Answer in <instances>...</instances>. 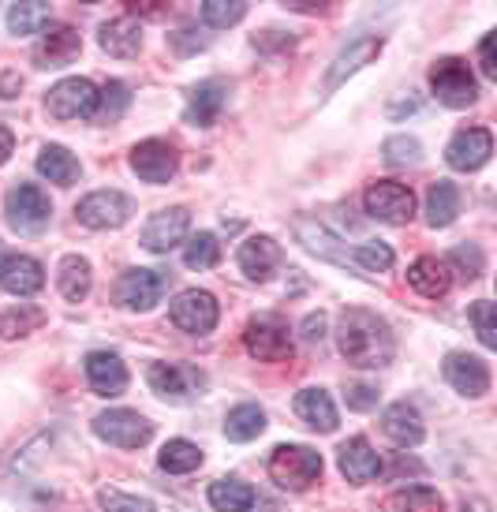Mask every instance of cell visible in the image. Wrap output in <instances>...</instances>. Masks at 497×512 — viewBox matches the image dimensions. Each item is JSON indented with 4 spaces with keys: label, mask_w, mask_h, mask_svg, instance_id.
<instances>
[{
    "label": "cell",
    "mask_w": 497,
    "mask_h": 512,
    "mask_svg": "<svg viewBox=\"0 0 497 512\" xmlns=\"http://www.w3.org/2000/svg\"><path fill=\"white\" fill-rule=\"evenodd\" d=\"M4 206H8L12 228H19V232H42L49 225V217H53V202H49V195L38 184L12 187Z\"/></svg>",
    "instance_id": "cell-9"
},
{
    "label": "cell",
    "mask_w": 497,
    "mask_h": 512,
    "mask_svg": "<svg viewBox=\"0 0 497 512\" xmlns=\"http://www.w3.org/2000/svg\"><path fill=\"white\" fill-rule=\"evenodd\" d=\"M303 337H307V341H322V337H326V314H311V318L303 322Z\"/></svg>",
    "instance_id": "cell-47"
},
{
    "label": "cell",
    "mask_w": 497,
    "mask_h": 512,
    "mask_svg": "<svg viewBox=\"0 0 497 512\" xmlns=\"http://www.w3.org/2000/svg\"><path fill=\"white\" fill-rule=\"evenodd\" d=\"M270 479L281 490H307L322 479V453L311 445H277L270 453Z\"/></svg>",
    "instance_id": "cell-2"
},
{
    "label": "cell",
    "mask_w": 497,
    "mask_h": 512,
    "mask_svg": "<svg viewBox=\"0 0 497 512\" xmlns=\"http://www.w3.org/2000/svg\"><path fill=\"white\" fill-rule=\"evenodd\" d=\"M389 509H400V512H441L445 509V501L434 486H404L397 490L393 498H389Z\"/></svg>",
    "instance_id": "cell-37"
},
{
    "label": "cell",
    "mask_w": 497,
    "mask_h": 512,
    "mask_svg": "<svg viewBox=\"0 0 497 512\" xmlns=\"http://www.w3.org/2000/svg\"><path fill=\"white\" fill-rule=\"evenodd\" d=\"M131 105V94L128 86L120 83V79H109V83L98 90V105H94V120H101V124H113V120H120V116L128 113Z\"/></svg>",
    "instance_id": "cell-36"
},
{
    "label": "cell",
    "mask_w": 497,
    "mask_h": 512,
    "mask_svg": "<svg viewBox=\"0 0 497 512\" xmlns=\"http://www.w3.org/2000/svg\"><path fill=\"white\" fill-rule=\"evenodd\" d=\"M86 382L98 397H120L128 389V367L113 352H90L86 356Z\"/></svg>",
    "instance_id": "cell-20"
},
{
    "label": "cell",
    "mask_w": 497,
    "mask_h": 512,
    "mask_svg": "<svg viewBox=\"0 0 497 512\" xmlns=\"http://www.w3.org/2000/svg\"><path fill=\"white\" fill-rule=\"evenodd\" d=\"M363 206H367L370 217H378L385 225H408L415 214V195L412 187L397 184V180H378V184L367 187Z\"/></svg>",
    "instance_id": "cell-7"
},
{
    "label": "cell",
    "mask_w": 497,
    "mask_h": 512,
    "mask_svg": "<svg viewBox=\"0 0 497 512\" xmlns=\"http://www.w3.org/2000/svg\"><path fill=\"white\" fill-rule=\"evenodd\" d=\"M344 400H348V408H352V412H370V408H378V389H374V385H367V382L348 385Z\"/></svg>",
    "instance_id": "cell-45"
},
{
    "label": "cell",
    "mask_w": 497,
    "mask_h": 512,
    "mask_svg": "<svg viewBox=\"0 0 497 512\" xmlns=\"http://www.w3.org/2000/svg\"><path fill=\"white\" fill-rule=\"evenodd\" d=\"M38 172H42L49 184H75L79 176H83V165H79V157L71 154L68 146H42V154H38Z\"/></svg>",
    "instance_id": "cell-29"
},
{
    "label": "cell",
    "mask_w": 497,
    "mask_h": 512,
    "mask_svg": "<svg viewBox=\"0 0 497 512\" xmlns=\"http://www.w3.org/2000/svg\"><path fill=\"white\" fill-rule=\"evenodd\" d=\"M12 150H15V135L8 128H0V165L12 157Z\"/></svg>",
    "instance_id": "cell-50"
},
{
    "label": "cell",
    "mask_w": 497,
    "mask_h": 512,
    "mask_svg": "<svg viewBox=\"0 0 497 512\" xmlns=\"http://www.w3.org/2000/svg\"><path fill=\"white\" fill-rule=\"evenodd\" d=\"M445 382L453 385L460 397H471L479 400L490 393V370L479 356H468V352H453V356H445Z\"/></svg>",
    "instance_id": "cell-15"
},
{
    "label": "cell",
    "mask_w": 497,
    "mask_h": 512,
    "mask_svg": "<svg viewBox=\"0 0 497 512\" xmlns=\"http://www.w3.org/2000/svg\"><path fill=\"white\" fill-rule=\"evenodd\" d=\"M382 49H385L382 38H359V42H352L348 49H341V53H337V60H333V68H329L326 86H322V90H326V94H333V90H337L348 75H355L363 64H370V60L378 57Z\"/></svg>",
    "instance_id": "cell-26"
},
{
    "label": "cell",
    "mask_w": 497,
    "mask_h": 512,
    "mask_svg": "<svg viewBox=\"0 0 497 512\" xmlns=\"http://www.w3.org/2000/svg\"><path fill=\"white\" fill-rule=\"evenodd\" d=\"M57 285H60V296L71 299V303H83L90 296V285H94V273H90V262L83 255H68L60 262V273H57Z\"/></svg>",
    "instance_id": "cell-31"
},
{
    "label": "cell",
    "mask_w": 497,
    "mask_h": 512,
    "mask_svg": "<svg viewBox=\"0 0 497 512\" xmlns=\"http://www.w3.org/2000/svg\"><path fill=\"white\" fill-rule=\"evenodd\" d=\"M255 490L240 479H217L210 486V505L217 512H251L255 509Z\"/></svg>",
    "instance_id": "cell-32"
},
{
    "label": "cell",
    "mask_w": 497,
    "mask_h": 512,
    "mask_svg": "<svg viewBox=\"0 0 497 512\" xmlns=\"http://www.w3.org/2000/svg\"><path fill=\"white\" fill-rule=\"evenodd\" d=\"M471 326H475V333H479V341H483V348H497V318H494V303L490 299H479V303H471Z\"/></svg>",
    "instance_id": "cell-42"
},
{
    "label": "cell",
    "mask_w": 497,
    "mask_h": 512,
    "mask_svg": "<svg viewBox=\"0 0 497 512\" xmlns=\"http://www.w3.org/2000/svg\"><path fill=\"white\" fill-rule=\"evenodd\" d=\"M430 90H434V98H438L441 105H449V109H468V105H475V98H479L475 75H471V68L464 60H456V57H445L430 68Z\"/></svg>",
    "instance_id": "cell-3"
},
{
    "label": "cell",
    "mask_w": 497,
    "mask_h": 512,
    "mask_svg": "<svg viewBox=\"0 0 497 512\" xmlns=\"http://www.w3.org/2000/svg\"><path fill=\"white\" fill-rule=\"evenodd\" d=\"M236 262H240L243 277H251V281H270L273 273L281 270L284 251L277 247V240H270V236H251V240L240 247Z\"/></svg>",
    "instance_id": "cell-19"
},
{
    "label": "cell",
    "mask_w": 497,
    "mask_h": 512,
    "mask_svg": "<svg viewBox=\"0 0 497 512\" xmlns=\"http://www.w3.org/2000/svg\"><path fill=\"white\" fill-rule=\"evenodd\" d=\"M479 60H483V75L486 79H497V60H494V34H486L479 42Z\"/></svg>",
    "instance_id": "cell-46"
},
{
    "label": "cell",
    "mask_w": 497,
    "mask_h": 512,
    "mask_svg": "<svg viewBox=\"0 0 497 512\" xmlns=\"http://www.w3.org/2000/svg\"><path fill=\"white\" fill-rule=\"evenodd\" d=\"M243 344L262 363H281L292 356V333L281 314H255L243 329Z\"/></svg>",
    "instance_id": "cell-4"
},
{
    "label": "cell",
    "mask_w": 497,
    "mask_h": 512,
    "mask_svg": "<svg viewBox=\"0 0 497 512\" xmlns=\"http://www.w3.org/2000/svg\"><path fill=\"white\" fill-rule=\"evenodd\" d=\"M460 214V187L449 180H438L426 191V225L430 228H449Z\"/></svg>",
    "instance_id": "cell-30"
},
{
    "label": "cell",
    "mask_w": 497,
    "mask_h": 512,
    "mask_svg": "<svg viewBox=\"0 0 497 512\" xmlns=\"http://www.w3.org/2000/svg\"><path fill=\"white\" fill-rule=\"evenodd\" d=\"M45 285V270L38 258L30 255H8L0 262V288L12 296H34Z\"/></svg>",
    "instance_id": "cell-23"
},
{
    "label": "cell",
    "mask_w": 497,
    "mask_h": 512,
    "mask_svg": "<svg viewBox=\"0 0 497 512\" xmlns=\"http://www.w3.org/2000/svg\"><path fill=\"white\" fill-rule=\"evenodd\" d=\"M19 94V75H0V98H15Z\"/></svg>",
    "instance_id": "cell-49"
},
{
    "label": "cell",
    "mask_w": 497,
    "mask_h": 512,
    "mask_svg": "<svg viewBox=\"0 0 497 512\" xmlns=\"http://www.w3.org/2000/svg\"><path fill=\"white\" fill-rule=\"evenodd\" d=\"M49 19H53V12L42 0H27V4H12L8 8V30L12 34H38V30L49 27Z\"/></svg>",
    "instance_id": "cell-35"
},
{
    "label": "cell",
    "mask_w": 497,
    "mask_h": 512,
    "mask_svg": "<svg viewBox=\"0 0 497 512\" xmlns=\"http://www.w3.org/2000/svg\"><path fill=\"white\" fill-rule=\"evenodd\" d=\"M187 228H191V214L184 206H172V210H157L146 225H142V247L154 251V255H169L172 247H180L187 240Z\"/></svg>",
    "instance_id": "cell-12"
},
{
    "label": "cell",
    "mask_w": 497,
    "mask_h": 512,
    "mask_svg": "<svg viewBox=\"0 0 497 512\" xmlns=\"http://www.w3.org/2000/svg\"><path fill=\"white\" fill-rule=\"evenodd\" d=\"M75 214L86 228H120L128 225V217L135 214V202L124 195V191H90Z\"/></svg>",
    "instance_id": "cell-11"
},
{
    "label": "cell",
    "mask_w": 497,
    "mask_h": 512,
    "mask_svg": "<svg viewBox=\"0 0 497 512\" xmlns=\"http://www.w3.org/2000/svg\"><path fill=\"white\" fill-rule=\"evenodd\" d=\"M94 434L109 445H120V449H142L146 441L154 438V423H146L139 412L131 408H109L94 419Z\"/></svg>",
    "instance_id": "cell-6"
},
{
    "label": "cell",
    "mask_w": 497,
    "mask_h": 512,
    "mask_svg": "<svg viewBox=\"0 0 497 512\" xmlns=\"http://www.w3.org/2000/svg\"><path fill=\"white\" fill-rule=\"evenodd\" d=\"M83 53V38H79V30L75 27H49L38 38L34 45V60H38V68H68L71 60Z\"/></svg>",
    "instance_id": "cell-17"
},
{
    "label": "cell",
    "mask_w": 497,
    "mask_h": 512,
    "mask_svg": "<svg viewBox=\"0 0 497 512\" xmlns=\"http://www.w3.org/2000/svg\"><path fill=\"white\" fill-rule=\"evenodd\" d=\"M243 15H247V4H243V0H206V4H202V19L217 30L236 27Z\"/></svg>",
    "instance_id": "cell-40"
},
{
    "label": "cell",
    "mask_w": 497,
    "mask_h": 512,
    "mask_svg": "<svg viewBox=\"0 0 497 512\" xmlns=\"http://www.w3.org/2000/svg\"><path fill=\"white\" fill-rule=\"evenodd\" d=\"M157 464L169 471V475H187V471L202 468V449L195 441L172 438V441H165V449L157 453Z\"/></svg>",
    "instance_id": "cell-34"
},
{
    "label": "cell",
    "mask_w": 497,
    "mask_h": 512,
    "mask_svg": "<svg viewBox=\"0 0 497 512\" xmlns=\"http://www.w3.org/2000/svg\"><path fill=\"white\" fill-rule=\"evenodd\" d=\"M408 285L426 299H441L449 288H453V270L445 266V258L423 255L408 266Z\"/></svg>",
    "instance_id": "cell-27"
},
{
    "label": "cell",
    "mask_w": 497,
    "mask_h": 512,
    "mask_svg": "<svg viewBox=\"0 0 497 512\" xmlns=\"http://www.w3.org/2000/svg\"><path fill=\"white\" fill-rule=\"evenodd\" d=\"M176 150L169 143H161V139H146L131 150V169L139 180L146 184H169L172 176H176Z\"/></svg>",
    "instance_id": "cell-16"
},
{
    "label": "cell",
    "mask_w": 497,
    "mask_h": 512,
    "mask_svg": "<svg viewBox=\"0 0 497 512\" xmlns=\"http://www.w3.org/2000/svg\"><path fill=\"white\" fill-rule=\"evenodd\" d=\"M352 262L355 266H363V270H370V273H385V270H393V247L389 243H382V240H367V243H359L352 251Z\"/></svg>",
    "instance_id": "cell-39"
},
{
    "label": "cell",
    "mask_w": 497,
    "mask_h": 512,
    "mask_svg": "<svg viewBox=\"0 0 497 512\" xmlns=\"http://www.w3.org/2000/svg\"><path fill=\"white\" fill-rule=\"evenodd\" d=\"M184 262L187 270H210V266H217L221 262V243H217V236L213 232L191 236L184 247Z\"/></svg>",
    "instance_id": "cell-38"
},
{
    "label": "cell",
    "mask_w": 497,
    "mask_h": 512,
    "mask_svg": "<svg viewBox=\"0 0 497 512\" xmlns=\"http://www.w3.org/2000/svg\"><path fill=\"white\" fill-rule=\"evenodd\" d=\"M169 292V277L157 270H128L116 281V303L128 311H154Z\"/></svg>",
    "instance_id": "cell-10"
},
{
    "label": "cell",
    "mask_w": 497,
    "mask_h": 512,
    "mask_svg": "<svg viewBox=\"0 0 497 512\" xmlns=\"http://www.w3.org/2000/svg\"><path fill=\"white\" fill-rule=\"evenodd\" d=\"M98 45L116 60H131L139 57L142 49V27L131 19V15H116L109 23H101L98 30Z\"/></svg>",
    "instance_id": "cell-24"
},
{
    "label": "cell",
    "mask_w": 497,
    "mask_h": 512,
    "mask_svg": "<svg viewBox=\"0 0 497 512\" xmlns=\"http://www.w3.org/2000/svg\"><path fill=\"white\" fill-rule=\"evenodd\" d=\"M146 382L157 397L172 400V404H184L202 389V374L195 367H184V363H154L146 370Z\"/></svg>",
    "instance_id": "cell-13"
},
{
    "label": "cell",
    "mask_w": 497,
    "mask_h": 512,
    "mask_svg": "<svg viewBox=\"0 0 497 512\" xmlns=\"http://www.w3.org/2000/svg\"><path fill=\"white\" fill-rule=\"evenodd\" d=\"M337 348L341 356L359 370H378L393 363L397 341L385 326V318H378L367 307H348L337 318Z\"/></svg>",
    "instance_id": "cell-1"
},
{
    "label": "cell",
    "mask_w": 497,
    "mask_h": 512,
    "mask_svg": "<svg viewBox=\"0 0 497 512\" xmlns=\"http://www.w3.org/2000/svg\"><path fill=\"white\" fill-rule=\"evenodd\" d=\"M98 105V86L75 75V79H60L49 94H45V109L53 120H79V116H94Z\"/></svg>",
    "instance_id": "cell-8"
},
{
    "label": "cell",
    "mask_w": 497,
    "mask_h": 512,
    "mask_svg": "<svg viewBox=\"0 0 497 512\" xmlns=\"http://www.w3.org/2000/svg\"><path fill=\"white\" fill-rule=\"evenodd\" d=\"M494 154V135L486 128H464L453 135V143L445 146V161L453 165L456 172H475L483 169Z\"/></svg>",
    "instance_id": "cell-14"
},
{
    "label": "cell",
    "mask_w": 497,
    "mask_h": 512,
    "mask_svg": "<svg viewBox=\"0 0 497 512\" xmlns=\"http://www.w3.org/2000/svg\"><path fill=\"white\" fill-rule=\"evenodd\" d=\"M382 150L389 165H419L423 161V146L412 135H393V139H385Z\"/></svg>",
    "instance_id": "cell-41"
},
{
    "label": "cell",
    "mask_w": 497,
    "mask_h": 512,
    "mask_svg": "<svg viewBox=\"0 0 497 512\" xmlns=\"http://www.w3.org/2000/svg\"><path fill=\"white\" fill-rule=\"evenodd\" d=\"M266 430V412L258 404H240L225 415V438L228 441H255Z\"/></svg>",
    "instance_id": "cell-33"
},
{
    "label": "cell",
    "mask_w": 497,
    "mask_h": 512,
    "mask_svg": "<svg viewBox=\"0 0 497 512\" xmlns=\"http://www.w3.org/2000/svg\"><path fill=\"white\" fill-rule=\"evenodd\" d=\"M382 430H385V438L393 441L397 449H415V445L426 438L423 419H419V412H415L408 400H397V404H389V408H385Z\"/></svg>",
    "instance_id": "cell-22"
},
{
    "label": "cell",
    "mask_w": 497,
    "mask_h": 512,
    "mask_svg": "<svg viewBox=\"0 0 497 512\" xmlns=\"http://www.w3.org/2000/svg\"><path fill=\"white\" fill-rule=\"evenodd\" d=\"M169 318L176 329H184V333H195V337H206L217 329V318H221V307H217V299L210 292H202V288H187L180 296L172 299L169 307Z\"/></svg>",
    "instance_id": "cell-5"
},
{
    "label": "cell",
    "mask_w": 497,
    "mask_h": 512,
    "mask_svg": "<svg viewBox=\"0 0 497 512\" xmlns=\"http://www.w3.org/2000/svg\"><path fill=\"white\" fill-rule=\"evenodd\" d=\"M296 236L299 243L311 251V255L326 258V262H333V266H348L352 262V251L341 243V236H333L322 221H314V217H296Z\"/></svg>",
    "instance_id": "cell-18"
},
{
    "label": "cell",
    "mask_w": 497,
    "mask_h": 512,
    "mask_svg": "<svg viewBox=\"0 0 497 512\" xmlns=\"http://www.w3.org/2000/svg\"><path fill=\"white\" fill-rule=\"evenodd\" d=\"M228 105V83L225 79H206L187 94V124L195 128H210L217 124L221 109Z\"/></svg>",
    "instance_id": "cell-21"
},
{
    "label": "cell",
    "mask_w": 497,
    "mask_h": 512,
    "mask_svg": "<svg viewBox=\"0 0 497 512\" xmlns=\"http://www.w3.org/2000/svg\"><path fill=\"white\" fill-rule=\"evenodd\" d=\"M98 505L105 512H157L154 501L135 498V494H120V490H113V486H105V490H101Z\"/></svg>",
    "instance_id": "cell-43"
},
{
    "label": "cell",
    "mask_w": 497,
    "mask_h": 512,
    "mask_svg": "<svg viewBox=\"0 0 497 512\" xmlns=\"http://www.w3.org/2000/svg\"><path fill=\"white\" fill-rule=\"evenodd\" d=\"M337 464H341V475L348 483H370V479L382 475V456L374 453L370 441L363 438L344 441L341 449H337Z\"/></svg>",
    "instance_id": "cell-25"
},
{
    "label": "cell",
    "mask_w": 497,
    "mask_h": 512,
    "mask_svg": "<svg viewBox=\"0 0 497 512\" xmlns=\"http://www.w3.org/2000/svg\"><path fill=\"white\" fill-rule=\"evenodd\" d=\"M296 415L307 427L322 430V434H333V430H337V408H333V400H329L326 389H303L296 397Z\"/></svg>",
    "instance_id": "cell-28"
},
{
    "label": "cell",
    "mask_w": 497,
    "mask_h": 512,
    "mask_svg": "<svg viewBox=\"0 0 497 512\" xmlns=\"http://www.w3.org/2000/svg\"><path fill=\"white\" fill-rule=\"evenodd\" d=\"M445 266H449V270H453V266H460V270H468L464 277L471 281V277H479V273H483V251H479L475 243H468V247L460 243V247H456L453 255L445 258Z\"/></svg>",
    "instance_id": "cell-44"
},
{
    "label": "cell",
    "mask_w": 497,
    "mask_h": 512,
    "mask_svg": "<svg viewBox=\"0 0 497 512\" xmlns=\"http://www.w3.org/2000/svg\"><path fill=\"white\" fill-rule=\"evenodd\" d=\"M415 109H419V98L408 90V98H397L393 105H389V116H393V120H400L404 113H415Z\"/></svg>",
    "instance_id": "cell-48"
}]
</instances>
